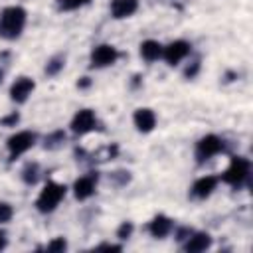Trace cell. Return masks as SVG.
Wrapping results in <instances>:
<instances>
[{"instance_id":"cell-6","label":"cell","mask_w":253,"mask_h":253,"mask_svg":"<svg viewBox=\"0 0 253 253\" xmlns=\"http://www.w3.org/2000/svg\"><path fill=\"white\" fill-rule=\"evenodd\" d=\"M119 57V51L115 45H109V43H101L97 47H93L91 51V65L93 67H107V65H113Z\"/></svg>"},{"instance_id":"cell-12","label":"cell","mask_w":253,"mask_h":253,"mask_svg":"<svg viewBox=\"0 0 253 253\" xmlns=\"http://www.w3.org/2000/svg\"><path fill=\"white\" fill-rule=\"evenodd\" d=\"M136 8H138V0H113L111 2V14L117 20L132 16L136 12Z\"/></svg>"},{"instance_id":"cell-4","label":"cell","mask_w":253,"mask_h":253,"mask_svg":"<svg viewBox=\"0 0 253 253\" xmlns=\"http://www.w3.org/2000/svg\"><path fill=\"white\" fill-rule=\"evenodd\" d=\"M221 150H223V140L215 134H206L196 144V158H198V162H204V160L219 154Z\"/></svg>"},{"instance_id":"cell-16","label":"cell","mask_w":253,"mask_h":253,"mask_svg":"<svg viewBox=\"0 0 253 253\" xmlns=\"http://www.w3.org/2000/svg\"><path fill=\"white\" fill-rule=\"evenodd\" d=\"M162 45L156 42V40H146V42H142L140 43V55H142V59H146V61H156V59H160L162 57Z\"/></svg>"},{"instance_id":"cell-2","label":"cell","mask_w":253,"mask_h":253,"mask_svg":"<svg viewBox=\"0 0 253 253\" xmlns=\"http://www.w3.org/2000/svg\"><path fill=\"white\" fill-rule=\"evenodd\" d=\"M63 196H65V186L63 184L47 182L43 186V190L40 192L38 200H36V208L42 213H49V211H53L59 206V202L63 200Z\"/></svg>"},{"instance_id":"cell-9","label":"cell","mask_w":253,"mask_h":253,"mask_svg":"<svg viewBox=\"0 0 253 253\" xmlns=\"http://www.w3.org/2000/svg\"><path fill=\"white\" fill-rule=\"evenodd\" d=\"M34 87H36L34 79H30V77H18L12 83V87H10V99L16 101V103H24L32 95Z\"/></svg>"},{"instance_id":"cell-3","label":"cell","mask_w":253,"mask_h":253,"mask_svg":"<svg viewBox=\"0 0 253 253\" xmlns=\"http://www.w3.org/2000/svg\"><path fill=\"white\" fill-rule=\"evenodd\" d=\"M247 176H249V160L243 158V156H233L229 166L221 174V180L229 186H239V184L245 182Z\"/></svg>"},{"instance_id":"cell-18","label":"cell","mask_w":253,"mask_h":253,"mask_svg":"<svg viewBox=\"0 0 253 253\" xmlns=\"http://www.w3.org/2000/svg\"><path fill=\"white\" fill-rule=\"evenodd\" d=\"M22 178L26 184H34L38 180V164H28L22 172Z\"/></svg>"},{"instance_id":"cell-7","label":"cell","mask_w":253,"mask_h":253,"mask_svg":"<svg viewBox=\"0 0 253 253\" xmlns=\"http://www.w3.org/2000/svg\"><path fill=\"white\" fill-rule=\"evenodd\" d=\"M190 43L186 40H176L172 43H168L164 49H162V57L166 59L168 65H178L188 53H190Z\"/></svg>"},{"instance_id":"cell-20","label":"cell","mask_w":253,"mask_h":253,"mask_svg":"<svg viewBox=\"0 0 253 253\" xmlns=\"http://www.w3.org/2000/svg\"><path fill=\"white\" fill-rule=\"evenodd\" d=\"M12 213H14L12 206H10V204H6V202H0V223L10 221V219H12Z\"/></svg>"},{"instance_id":"cell-11","label":"cell","mask_w":253,"mask_h":253,"mask_svg":"<svg viewBox=\"0 0 253 253\" xmlns=\"http://www.w3.org/2000/svg\"><path fill=\"white\" fill-rule=\"evenodd\" d=\"M95 184H97V176L89 174V176H81L79 180H75L73 184V194L77 200H87L93 196L95 192Z\"/></svg>"},{"instance_id":"cell-25","label":"cell","mask_w":253,"mask_h":253,"mask_svg":"<svg viewBox=\"0 0 253 253\" xmlns=\"http://www.w3.org/2000/svg\"><path fill=\"white\" fill-rule=\"evenodd\" d=\"M18 119H20V115H18V113H12V115H8V117L2 119V125H4V126H12V125L18 123Z\"/></svg>"},{"instance_id":"cell-26","label":"cell","mask_w":253,"mask_h":253,"mask_svg":"<svg viewBox=\"0 0 253 253\" xmlns=\"http://www.w3.org/2000/svg\"><path fill=\"white\" fill-rule=\"evenodd\" d=\"M99 249H111V251H121V245H109V243H105V245H99Z\"/></svg>"},{"instance_id":"cell-1","label":"cell","mask_w":253,"mask_h":253,"mask_svg":"<svg viewBox=\"0 0 253 253\" xmlns=\"http://www.w3.org/2000/svg\"><path fill=\"white\" fill-rule=\"evenodd\" d=\"M26 26V10L22 6H10L0 14V36L16 40Z\"/></svg>"},{"instance_id":"cell-29","label":"cell","mask_w":253,"mask_h":253,"mask_svg":"<svg viewBox=\"0 0 253 253\" xmlns=\"http://www.w3.org/2000/svg\"><path fill=\"white\" fill-rule=\"evenodd\" d=\"M2 77H4V71L0 69V83H2Z\"/></svg>"},{"instance_id":"cell-24","label":"cell","mask_w":253,"mask_h":253,"mask_svg":"<svg viewBox=\"0 0 253 253\" xmlns=\"http://www.w3.org/2000/svg\"><path fill=\"white\" fill-rule=\"evenodd\" d=\"M198 69H200V61H192V65H188V67H186L184 75H186L188 79H192V77L198 73Z\"/></svg>"},{"instance_id":"cell-22","label":"cell","mask_w":253,"mask_h":253,"mask_svg":"<svg viewBox=\"0 0 253 253\" xmlns=\"http://www.w3.org/2000/svg\"><path fill=\"white\" fill-rule=\"evenodd\" d=\"M89 0H59V8L61 10H75L83 4H87Z\"/></svg>"},{"instance_id":"cell-13","label":"cell","mask_w":253,"mask_h":253,"mask_svg":"<svg viewBox=\"0 0 253 253\" xmlns=\"http://www.w3.org/2000/svg\"><path fill=\"white\" fill-rule=\"evenodd\" d=\"M217 186V178L215 176H202L194 182L192 186V196L194 198H208Z\"/></svg>"},{"instance_id":"cell-8","label":"cell","mask_w":253,"mask_h":253,"mask_svg":"<svg viewBox=\"0 0 253 253\" xmlns=\"http://www.w3.org/2000/svg\"><path fill=\"white\" fill-rule=\"evenodd\" d=\"M95 125H97L95 113H93L91 109H81V111L75 113V117H73V121H71V130L81 136V134L91 132V130L95 128Z\"/></svg>"},{"instance_id":"cell-17","label":"cell","mask_w":253,"mask_h":253,"mask_svg":"<svg viewBox=\"0 0 253 253\" xmlns=\"http://www.w3.org/2000/svg\"><path fill=\"white\" fill-rule=\"evenodd\" d=\"M63 140H65L63 130H55V132H51L49 136H45V148H57Z\"/></svg>"},{"instance_id":"cell-5","label":"cell","mask_w":253,"mask_h":253,"mask_svg":"<svg viewBox=\"0 0 253 253\" xmlns=\"http://www.w3.org/2000/svg\"><path fill=\"white\" fill-rule=\"evenodd\" d=\"M6 144H8V150H10V156L16 158V156L24 154L26 150H30L36 144V134L32 130H20V132L12 134Z\"/></svg>"},{"instance_id":"cell-15","label":"cell","mask_w":253,"mask_h":253,"mask_svg":"<svg viewBox=\"0 0 253 253\" xmlns=\"http://www.w3.org/2000/svg\"><path fill=\"white\" fill-rule=\"evenodd\" d=\"M170 229H172V219L166 217V215H156V217L148 223V231H150V235L156 237V239L166 237V235L170 233Z\"/></svg>"},{"instance_id":"cell-14","label":"cell","mask_w":253,"mask_h":253,"mask_svg":"<svg viewBox=\"0 0 253 253\" xmlns=\"http://www.w3.org/2000/svg\"><path fill=\"white\" fill-rule=\"evenodd\" d=\"M210 245H211V237H210V233L200 231V233H192V235H188V241H186L184 249H186L188 253H200V251H206Z\"/></svg>"},{"instance_id":"cell-27","label":"cell","mask_w":253,"mask_h":253,"mask_svg":"<svg viewBox=\"0 0 253 253\" xmlns=\"http://www.w3.org/2000/svg\"><path fill=\"white\" fill-rule=\"evenodd\" d=\"M77 85H79V87H87V85H89V77H83V79H81Z\"/></svg>"},{"instance_id":"cell-23","label":"cell","mask_w":253,"mask_h":253,"mask_svg":"<svg viewBox=\"0 0 253 253\" xmlns=\"http://www.w3.org/2000/svg\"><path fill=\"white\" fill-rule=\"evenodd\" d=\"M65 247H67V243H65L63 237H55L53 241L47 243V251H63Z\"/></svg>"},{"instance_id":"cell-19","label":"cell","mask_w":253,"mask_h":253,"mask_svg":"<svg viewBox=\"0 0 253 253\" xmlns=\"http://www.w3.org/2000/svg\"><path fill=\"white\" fill-rule=\"evenodd\" d=\"M63 67V57H53L49 59V63L45 65V73L47 75H57V71Z\"/></svg>"},{"instance_id":"cell-21","label":"cell","mask_w":253,"mask_h":253,"mask_svg":"<svg viewBox=\"0 0 253 253\" xmlns=\"http://www.w3.org/2000/svg\"><path fill=\"white\" fill-rule=\"evenodd\" d=\"M130 233H132V223H130V221H123L121 227L117 229V237H119V239H128Z\"/></svg>"},{"instance_id":"cell-10","label":"cell","mask_w":253,"mask_h":253,"mask_svg":"<svg viewBox=\"0 0 253 253\" xmlns=\"http://www.w3.org/2000/svg\"><path fill=\"white\" fill-rule=\"evenodd\" d=\"M132 121H134V126L140 130V132H150L154 126H156V115L152 109H136L134 115H132Z\"/></svg>"},{"instance_id":"cell-28","label":"cell","mask_w":253,"mask_h":253,"mask_svg":"<svg viewBox=\"0 0 253 253\" xmlns=\"http://www.w3.org/2000/svg\"><path fill=\"white\" fill-rule=\"evenodd\" d=\"M4 245H6V237H4V233L0 231V249H2Z\"/></svg>"}]
</instances>
